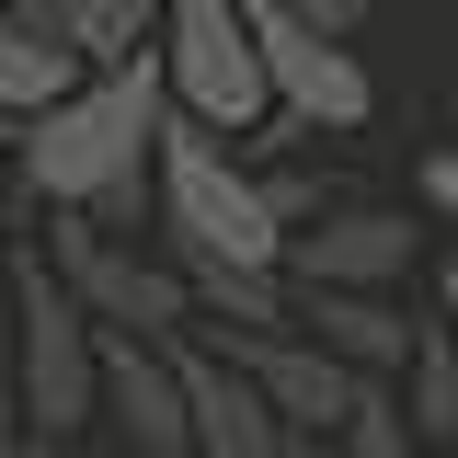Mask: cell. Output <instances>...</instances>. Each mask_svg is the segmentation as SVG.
I'll list each match as a JSON object with an SVG mask.
<instances>
[{
    "label": "cell",
    "instance_id": "1",
    "mask_svg": "<svg viewBox=\"0 0 458 458\" xmlns=\"http://www.w3.org/2000/svg\"><path fill=\"white\" fill-rule=\"evenodd\" d=\"M161 126H172V92H161V57H126V69H81L47 114L12 126L23 149V195L35 207H69L92 229H149L161 195H149V161H161Z\"/></svg>",
    "mask_w": 458,
    "mask_h": 458
},
{
    "label": "cell",
    "instance_id": "2",
    "mask_svg": "<svg viewBox=\"0 0 458 458\" xmlns=\"http://www.w3.org/2000/svg\"><path fill=\"white\" fill-rule=\"evenodd\" d=\"M149 195H161L172 264H252V276H286V207L264 195V172H241L218 149V126L172 114L161 161H149Z\"/></svg>",
    "mask_w": 458,
    "mask_h": 458
},
{
    "label": "cell",
    "instance_id": "3",
    "mask_svg": "<svg viewBox=\"0 0 458 458\" xmlns=\"http://www.w3.org/2000/svg\"><path fill=\"white\" fill-rule=\"evenodd\" d=\"M0 333H12V401H23L35 447H69L81 424H104V333L57 286V264L23 241H12V321Z\"/></svg>",
    "mask_w": 458,
    "mask_h": 458
},
{
    "label": "cell",
    "instance_id": "4",
    "mask_svg": "<svg viewBox=\"0 0 458 458\" xmlns=\"http://www.w3.org/2000/svg\"><path fill=\"white\" fill-rule=\"evenodd\" d=\"M149 57H161L172 114H195V126H218V138H241V126H264V114H276L241 0H161V35H149Z\"/></svg>",
    "mask_w": 458,
    "mask_h": 458
},
{
    "label": "cell",
    "instance_id": "5",
    "mask_svg": "<svg viewBox=\"0 0 458 458\" xmlns=\"http://www.w3.org/2000/svg\"><path fill=\"white\" fill-rule=\"evenodd\" d=\"M47 264H57V286H69L92 321H114V333H138V344H172L183 321H195V298H183V276H172L161 252L69 218V207H57V229H47Z\"/></svg>",
    "mask_w": 458,
    "mask_h": 458
},
{
    "label": "cell",
    "instance_id": "6",
    "mask_svg": "<svg viewBox=\"0 0 458 458\" xmlns=\"http://www.w3.org/2000/svg\"><path fill=\"white\" fill-rule=\"evenodd\" d=\"M241 23H252V57H264L276 114H298V126H367L378 114V81H367V57L344 47V35L298 23L286 0H241Z\"/></svg>",
    "mask_w": 458,
    "mask_h": 458
},
{
    "label": "cell",
    "instance_id": "7",
    "mask_svg": "<svg viewBox=\"0 0 458 458\" xmlns=\"http://www.w3.org/2000/svg\"><path fill=\"white\" fill-rule=\"evenodd\" d=\"M218 355L264 390V412H276L286 436H333L344 412H355V367H333L310 333H218Z\"/></svg>",
    "mask_w": 458,
    "mask_h": 458
},
{
    "label": "cell",
    "instance_id": "8",
    "mask_svg": "<svg viewBox=\"0 0 458 458\" xmlns=\"http://www.w3.org/2000/svg\"><path fill=\"white\" fill-rule=\"evenodd\" d=\"M172 378H183V436H195V458H276L286 424L264 412V390L229 367L218 344H172Z\"/></svg>",
    "mask_w": 458,
    "mask_h": 458
},
{
    "label": "cell",
    "instance_id": "9",
    "mask_svg": "<svg viewBox=\"0 0 458 458\" xmlns=\"http://www.w3.org/2000/svg\"><path fill=\"white\" fill-rule=\"evenodd\" d=\"M104 424L126 436V458H195L183 436V378H172V344L114 333L104 344Z\"/></svg>",
    "mask_w": 458,
    "mask_h": 458
},
{
    "label": "cell",
    "instance_id": "10",
    "mask_svg": "<svg viewBox=\"0 0 458 458\" xmlns=\"http://www.w3.org/2000/svg\"><path fill=\"white\" fill-rule=\"evenodd\" d=\"M286 333H310L355 378H390L412 355V321L390 310V286H286Z\"/></svg>",
    "mask_w": 458,
    "mask_h": 458
},
{
    "label": "cell",
    "instance_id": "11",
    "mask_svg": "<svg viewBox=\"0 0 458 458\" xmlns=\"http://www.w3.org/2000/svg\"><path fill=\"white\" fill-rule=\"evenodd\" d=\"M286 276L298 286H401L412 276V218L344 207V218H321V229H286Z\"/></svg>",
    "mask_w": 458,
    "mask_h": 458
},
{
    "label": "cell",
    "instance_id": "12",
    "mask_svg": "<svg viewBox=\"0 0 458 458\" xmlns=\"http://www.w3.org/2000/svg\"><path fill=\"white\" fill-rule=\"evenodd\" d=\"M12 23H35L81 69H126V57H149V35H161V0H12Z\"/></svg>",
    "mask_w": 458,
    "mask_h": 458
},
{
    "label": "cell",
    "instance_id": "13",
    "mask_svg": "<svg viewBox=\"0 0 458 458\" xmlns=\"http://www.w3.org/2000/svg\"><path fill=\"white\" fill-rule=\"evenodd\" d=\"M401 412H412V447H458V333L447 321H412V355H401Z\"/></svg>",
    "mask_w": 458,
    "mask_h": 458
},
{
    "label": "cell",
    "instance_id": "14",
    "mask_svg": "<svg viewBox=\"0 0 458 458\" xmlns=\"http://www.w3.org/2000/svg\"><path fill=\"white\" fill-rule=\"evenodd\" d=\"M69 81H81V57H69V47H47L35 23H12V12H0V126L47 114L57 92H69Z\"/></svg>",
    "mask_w": 458,
    "mask_h": 458
},
{
    "label": "cell",
    "instance_id": "15",
    "mask_svg": "<svg viewBox=\"0 0 458 458\" xmlns=\"http://www.w3.org/2000/svg\"><path fill=\"white\" fill-rule=\"evenodd\" d=\"M195 310H218L229 333H286V276H252V264H172Z\"/></svg>",
    "mask_w": 458,
    "mask_h": 458
},
{
    "label": "cell",
    "instance_id": "16",
    "mask_svg": "<svg viewBox=\"0 0 458 458\" xmlns=\"http://www.w3.org/2000/svg\"><path fill=\"white\" fill-rule=\"evenodd\" d=\"M333 458H424L412 447V412L390 401V378H355V412L333 424Z\"/></svg>",
    "mask_w": 458,
    "mask_h": 458
},
{
    "label": "cell",
    "instance_id": "17",
    "mask_svg": "<svg viewBox=\"0 0 458 458\" xmlns=\"http://www.w3.org/2000/svg\"><path fill=\"white\" fill-rule=\"evenodd\" d=\"M0 458H57V447H35V424H23V401H12V378H0Z\"/></svg>",
    "mask_w": 458,
    "mask_h": 458
},
{
    "label": "cell",
    "instance_id": "18",
    "mask_svg": "<svg viewBox=\"0 0 458 458\" xmlns=\"http://www.w3.org/2000/svg\"><path fill=\"white\" fill-rule=\"evenodd\" d=\"M286 12H298V23H321V35H355V12H367V0H286Z\"/></svg>",
    "mask_w": 458,
    "mask_h": 458
},
{
    "label": "cell",
    "instance_id": "19",
    "mask_svg": "<svg viewBox=\"0 0 458 458\" xmlns=\"http://www.w3.org/2000/svg\"><path fill=\"white\" fill-rule=\"evenodd\" d=\"M424 207H447V218H458V149H436V161H424Z\"/></svg>",
    "mask_w": 458,
    "mask_h": 458
},
{
    "label": "cell",
    "instance_id": "20",
    "mask_svg": "<svg viewBox=\"0 0 458 458\" xmlns=\"http://www.w3.org/2000/svg\"><path fill=\"white\" fill-rule=\"evenodd\" d=\"M0 321H12V229H0Z\"/></svg>",
    "mask_w": 458,
    "mask_h": 458
},
{
    "label": "cell",
    "instance_id": "21",
    "mask_svg": "<svg viewBox=\"0 0 458 458\" xmlns=\"http://www.w3.org/2000/svg\"><path fill=\"white\" fill-rule=\"evenodd\" d=\"M276 458H321V436H286V447H276Z\"/></svg>",
    "mask_w": 458,
    "mask_h": 458
},
{
    "label": "cell",
    "instance_id": "22",
    "mask_svg": "<svg viewBox=\"0 0 458 458\" xmlns=\"http://www.w3.org/2000/svg\"><path fill=\"white\" fill-rule=\"evenodd\" d=\"M447 333H458V252H447Z\"/></svg>",
    "mask_w": 458,
    "mask_h": 458
},
{
    "label": "cell",
    "instance_id": "23",
    "mask_svg": "<svg viewBox=\"0 0 458 458\" xmlns=\"http://www.w3.org/2000/svg\"><path fill=\"white\" fill-rule=\"evenodd\" d=\"M0 149H12V126H0Z\"/></svg>",
    "mask_w": 458,
    "mask_h": 458
}]
</instances>
